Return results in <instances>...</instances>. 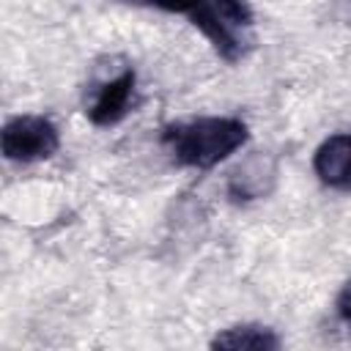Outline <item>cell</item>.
<instances>
[{
    "mask_svg": "<svg viewBox=\"0 0 351 351\" xmlns=\"http://www.w3.org/2000/svg\"><path fill=\"white\" fill-rule=\"evenodd\" d=\"M274 165H269L263 156L247 159L241 167H236L228 178V195L233 200H255L263 197L274 184Z\"/></svg>",
    "mask_w": 351,
    "mask_h": 351,
    "instance_id": "obj_6",
    "label": "cell"
},
{
    "mask_svg": "<svg viewBox=\"0 0 351 351\" xmlns=\"http://www.w3.org/2000/svg\"><path fill=\"white\" fill-rule=\"evenodd\" d=\"M318 181L335 192H351V132L329 134L313 156Z\"/></svg>",
    "mask_w": 351,
    "mask_h": 351,
    "instance_id": "obj_5",
    "label": "cell"
},
{
    "mask_svg": "<svg viewBox=\"0 0 351 351\" xmlns=\"http://www.w3.org/2000/svg\"><path fill=\"white\" fill-rule=\"evenodd\" d=\"M0 148L8 162H41L60 148V132L47 115H16L3 126Z\"/></svg>",
    "mask_w": 351,
    "mask_h": 351,
    "instance_id": "obj_3",
    "label": "cell"
},
{
    "mask_svg": "<svg viewBox=\"0 0 351 351\" xmlns=\"http://www.w3.org/2000/svg\"><path fill=\"white\" fill-rule=\"evenodd\" d=\"M211 348H230V351H274L280 348V337L274 329L261 324H239L219 332L211 340Z\"/></svg>",
    "mask_w": 351,
    "mask_h": 351,
    "instance_id": "obj_7",
    "label": "cell"
},
{
    "mask_svg": "<svg viewBox=\"0 0 351 351\" xmlns=\"http://www.w3.org/2000/svg\"><path fill=\"white\" fill-rule=\"evenodd\" d=\"M335 310H337V318L343 321V326L351 332V280L340 288L337 302H335Z\"/></svg>",
    "mask_w": 351,
    "mask_h": 351,
    "instance_id": "obj_9",
    "label": "cell"
},
{
    "mask_svg": "<svg viewBox=\"0 0 351 351\" xmlns=\"http://www.w3.org/2000/svg\"><path fill=\"white\" fill-rule=\"evenodd\" d=\"M186 16L225 63H241L255 47V14L247 0H197Z\"/></svg>",
    "mask_w": 351,
    "mask_h": 351,
    "instance_id": "obj_2",
    "label": "cell"
},
{
    "mask_svg": "<svg viewBox=\"0 0 351 351\" xmlns=\"http://www.w3.org/2000/svg\"><path fill=\"white\" fill-rule=\"evenodd\" d=\"M123 3H137V5H151L159 11H170V14H189L197 0H123Z\"/></svg>",
    "mask_w": 351,
    "mask_h": 351,
    "instance_id": "obj_8",
    "label": "cell"
},
{
    "mask_svg": "<svg viewBox=\"0 0 351 351\" xmlns=\"http://www.w3.org/2000/svg\"><path fill=\"white\" fill-rule=\"evenodd\" d=\"M134 88H137V74L132 66L118 69L112 77L96 80L90 85V99L85 104V115L93 126H115L121 123L132 104H134Z\"/></svg>",
    "mask_w": 351,
    "mask_h": 351,
    "instance_id": "obj_4",
    "label": "cell"
},
{
    "mask_svg": "<svg viewBox=\"0 0 351 351\" xmlns=\"http://www.w3.org/2000/svg\"><path fill=\"white\" fill-rule=\"evenodd\" d=\"M159 140L181 167L208 170L236 154L250 140V129L233 115H200L167 123Z\"/></svg>",
    "mask_w": 351,
    "mask_h": 351,
    "instance_id": "obj_1",
    "label": "cell"
}]
</instances>
